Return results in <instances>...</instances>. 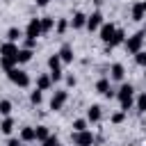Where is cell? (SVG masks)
<instances>
[{
	"instance_id": "cell-8",
	"label": "cell",
	"mask_w": 146,
	"mask_h": 146,
	"mask_svg": "<svg viewBox=\"0 0 146 146\" xmlns=\"http://www.w3.org/2000/svg\"><path fill=\"white\" fill-rule=\"evenodd\" d=\"M66 98H68V91H64V89H59V91H55L52 94V98H50V110H62L64 107V103H66Z\"/></svg>"
},
{
	"instance_id": "cell-37",
	"label": "cell",
	"mask_w": 146,
	"mask_h": 146,
	"mask_svg": "<svg viewBox=\"0 0 146 146\" xmlns=\"http://www.w3.org/2000/svg\"><path fill=\"white\" fill-rule=\"evenodd\" d=\"M144 78H146V73H144Z\"/></svg>"
},
{
	"instance_id": "cell-35",
	"label": "cell",
	"mask_w": 146,
	"mask_h": 146,
	"mask_svg": "<svg viewBox=\"0 0 146 146\" xmlns=\"http://www.w3.org/2000/svg\"><path fill=\"white\" fill-rule=\"evenodd\" d=\"M34 46V39H25V48H32Z\"/></svg>"
},
{
	"instance_id": "cell-14",
	"label": "cell",
	"mask_w": 146,
	"mask_h": 146,
	"mask_svg": "<svg viewBox=\"0 0 146 146\" xmlns=\"http://www.w3.org/2000/svg\"><path fill=\"white\" fill-rule=\"evenodd\" d=\"M114 30H116V27H114L112 23H105V25H100V39H103V41L107 43V41L112 39V34H114Z\"/></svg>"
},
{
	"instance_id": "cell-6",
	"label": "cell",
	"mask_w": 146,
	"mask_h": 146,
	"mask_svg": "<svg viewBox=\"0 0 146 146\" xmlns=\"http://www.w3.org/2000/svg\"><path fill=\"white\" fill-rule=\"evenodd\" d=\"M25 36L34 39V41H36V36H41V18H30V23L25 27Z\"/></svg>"
},
{
	"instance_id": "cell-24",
	"label": "cell",
	"mask_w": 146,
	"mask_h": 146,
	"mask_svg": "<svg viewBox=\"0 0 146 146\" xmlns=\"http://www.w3.org/2000/svg\"><path fill=\"white\" fill-rule=\"evenodd\" d=\"M7 39H9L11 43H16V41L21 39V30H18V27H9V32H7Z\"/></svg>"
},
{
	"instance_id": "cell-1",
	"label": "cell",
	"mask_w": 146,
	"mask_h": 146,
	"mask_svg": "<svg viewBox=\"0 0 146 146\" xmlns=\"http://www.w3.org/2000/svg\"><path fill=\"white\" fill-rule=\"evenodd\" d=\"M16 55H18L16 43L7 41V43H2V46H0V64H2V68H5V71L14 68V64H16Z\"/></svg>"
},
{
	"instance_id": "cell-36",
	"label": "cell",
	"mask_w": 146,
	"mask_h": 146,
	"mask_svg": "<svg viewBox=\"0 0 146 146\" xmlns=\"http://www.w3.org/2000/svg\"><path fill=\"white\" fill-rule=\"evenodd\" d=\"M48 2H50V0H36V5H39V7H46Z\"/></svg>"
},
{
	"instance_id": "cell-32",
	"label": "cell",
	"mask_w": 146,
	"mask_h": 146,
	"mask_svg": "<svg viewBox=\"0 0 146 146\" xmlns=\"http://www.w3.org/2000/svg\"><path fill=\"white\" fill-rule=\"evenodd\" d=\"M125 119V112H116V114H112V123H121Z\"/></svg>"
},
{
	"instance_id": "cell-33",
	"label": "cell",
	"mask_w": 146,
	"mask_h": 146,
	"mask_svg": "<svg viewBox=\"0 0 146 146\" xmlns=\"http://www.w3.org/2000/svg\"><path fill=\"white\" fill-rule=\"evenodd\" d=\"M66 84H68V87H75V78H73V75H66Z\"/></svg>"
},
{
	"instance_id": "cell-26",
	"label": "cell",
	"mask_w": 146,
	"mask_h": 146,
	"mask_svg": "<svg viewBox=\"0 0 146 146\" xmlns=\"http://www.w3.org/2000/svg\"><path fill=\"white\" fill-rule=\"evenodd\" d=\"M30 100H32L34 105H39V103L43 100V96H41V89H34V91L30 94Z\"/></svg>"
},
{
	"instance_id": "cell-27",
	"label": "cell",
	"mask_w": 146,
	"mask_h": 146,
	"mask_svg": "<svg viewBox=\"0 0 146 146\" xmlns=\"http://www.w3.org/2000/svg\"><path fill=\"white\" fill-rule=\"evenodd\" d=\"M73 130H75V132L87 130V121H84V119H75V121H73Z\"/></svg>"
},
{
	"instance_id": "cell-18",
	"label": "cell",
	"mask_w": 146,
	"mask_h": 146,
	"mask_svg": "<svg viewBox=\"0 0 146 146\" xmlns=\"http://www.w3.org/2000/svg\"><path fill=\"white\" fill-rule=\"evenodd\" d=\"M110 73H112V80H123V75H125V68H123V64H112Z\"/></svg>"
},
{
	"instance_id": "cell-21",
	"label": "cell",
	"mask_w": 146,
	"mask_h": 146,
	"mask_svg": "<svg viewBox=\"0 0 146 146\" xmlns=\"http://www.w3.org/2000/svg\"><path fill=\"white\" fill-rule=\"evenodd\" d=\"M52 27H55V18H50V16H43V18H41V34L50 32Z\"/></svg>"
},
{
	"instance_id": "cell-9",
	"label": "cell",
	"mask_w": 146,
	"mask_h": 146,
	"mask_svg": "<svg viewBox=\"0 0 146 146\" xmlns=\"http://www.w3.org/2000/svg\"><path fill=\"white\" fill-rule=\"evenodd\" d=\"M123 41H125V32L116 27V30H114V34H112V39L107 41V50H110V48H116V46H121Z\"/></svg>"
},
{
	"instance_id": "cell-29",
	"label": "cell",
	"mask_w": 146,
	"mask_h": 146,
	"mask_svg": "<svg viewBox=\"0 0 146 146\" xmlns=\"http://www.w3.org/2000/svg\"><path fill=\"white\" fill-rule=\"evenodd\" d=\"M137 110H139V112H146V94H141V96L137 98Z\"/></svg>"
},
{
	"instance_id": "cell-13",
	"label": "cell",
	"mask_w": 146,
	"mask_h": 146,
	"mask_svg": "<svg viewBox=\"0 0 146 146\" xmlns=\"http://www.w3.org/2000/svg\"><path fill=\"white\" fill-rule=\"evenodd\" d=\"M71 25H73L75 30H80V27H87V16H84L82 11H75V14H73V18H71Z\"/></svg>"
},
{
	"instance_id": "cell-31",
	"label": "cell",
	"mask_w": 146,
	"mask_h": 146,
	"mask_svg": "<svg viewBox=\"0 0 146 146\" xmlns=\"http://www.w3.org/2000/svg\"><path fill=\"white\" fill-rule=\"evenodd\" d=\"M66 27H68V23H66L64 18H59V21H57V34H64Z\"/></svg>"
},
{
	"instance_id": "cell-28",
	"label": "cell",
	"mask_w": 146,
	"mask_h": 146,
	"mask_svg": "<svg viewBox=\"0 0 146 146\" xmlns=\"http://www.w3.org/2000/svg\"><path fill=\"white\" fill-rule=\"evenodd\" d=\"M9 112H11V103L9 100H0V114L9 116Z\"/></svg>"
},
{
	"instance_id": "cell-22",
	"label": "cell",
	"mask_w": 146,
	"mask_h": 146,
	"mask_svg": "<svg viewBox=\"0 0 146 146\" xmlns=\"http://www.w3.org/2000/svg\"><path fill=\"white\" fill-rule=\"evenodd\" d=\"M21 141H34V128L25 125V128L21 130Z\"/></svg>"
},
{
	"instance_id": "cell-20",
	"label": "cell",
	"mask_w": 146,
	"mask_h": 146,
	"mask_svg": "<svg viewBox=\"0 0 146 146\" xmlns=\"http://www.w3.org/2000/svg\"><path fill=\"white\" fill-rule=\"evenodd\" d=\"M50 84H52V78H50V75H39V80H36V89L46 91V89H50Z\"/></svg>"
},
{
	"instance_id": "cell-10",
	"label": "cell",
	"mask_w": 146,
	"mask_h": 146,
	"mask_svg": "<svg viewBox=\"0 0 146 146\" xmlns=\"http://www.w3.org/2000/svg\"><path fill=\"white\" fill-rule=\"evenodd\" d=\"M103 25V14L100 11H94L91 16H87V27L89 30H98Z\"/></svg>"
},
{
	"instance_id": "cell-17",
	"label": "cell",
	"mask_w": 146,
	"mask_h": 146,
	"mask_svg": "<svg viewBox=\"0 0 146 146\" xmlns=\"http://www.w3.org/2000/svg\"><path fill=\"white\" fill-rule=\"evenodd\" d=\"M32 59V48H23V50H18V55H16V64H25V62H30Z\"/></svg>"
},
{
	"instance_id": "cell-7",
	"label": "cell",
	"mask_w": 146,
	"mask_h": 146,
	"mask_svg": "<svg viewBox=\"0 0 146 146\" xmlns=\"http://www.w3.org/2000/svg\"><path fill=\"white\" fill-rule=\"evenodd\" d=\"M73 144H75V146H91V144H94V135H91L89 130L73 132Z\"/></svg>"
},
{
	"instance_id": "cell-4",
	"label": "cell",
	"mask_w": 146,
	"mask_h": 146,
	"mask_svg": "<svg viewBox=\"0 0 146 146\" xmlns=\"http://www.w3.org/2000/svg\"><path fill=\"white\" fill-rule=\"evenodd\" d=\"M7 75H9V80H11L16 87H27V84H30V75H27L25 71L16 68V66H14V68H9V71H7Z\"/></svg>"
},
{
	"instance_id": "cell-34",
	"label": "cell",
	"mask_w": 146,
	"mask_h": 146,
	"mask_svg": "<svg viewBox=\"0 0 146 146\" xmlns=\"http://www.w3.org/2000/svg\"><path fill=\"white\" fill-rule=\"evenodd\" d=\"M7 146H21V139H9Z\"/></svg>"
},
{
	"instance_id": "cell-11",
	"label": "cell",
	"mask_w": 146,
	"mask_h": 146,
	"mask_svg": "<svg viewBox=\"0 0 146 146\" xmlns=\"http://www.w3.org/2000/svg\"><path fill=\"white\" fill-rule=\"evenodd\" d=\"M96 91H98V94H103L105 98H110V96H112V87H110V80H107V78H100V80L96 82Z\"/></svg>"
},
{
	"instance_id": "cell-23",
	"label": "cell",
	"mask_w": 146,
	"mask_h": 146,
	"mask_svg": "<svg viewBox=\"0 0 146 146\" xmlns=\"http://www.w3.org/2000/svg\"><path fill=\"white\" fill-rule=\"evenodd\" d=\"M0 130H2L5 135H9V132L14 130V119H11V116H7V119H5L2 123H0Z\"/></svg>"
},
{
	"instance_id": "cell-2",
	"label": "cell",
	"mask_w": 146,
	"mask_h": 146,
	"mask_svg": "<svg viewBox=\"0 0 146 146\" xmlns=\"http://www.w3.org/2000/svg\"><path fill=\"white\" fill-rule=\"evenodd\" d=\"M135 89H132V84H121V89H119V94H116V98H119V103H121V110L123 112H128L130 107H132V103H135Z\"/></svg>"
},
{
	"instance_id": "cell-25",
	"label": "cell",
	"mask_w": 146,
	"mask_h": 146,
	"mask_svg": "<svg viewBox=\"0 0 146 146\" xmlns=\"http://www.w3.org/2000/svg\"><path fill=\"white\" fill-rule=\"evenodd\" d=\"M135 62H137L139 66H144V68H146V50H139V52H135Z\"/></svg>"
},
{
	"instance_id": "cell-3",
	"label": "cell",
	"mask_w": 146,
	"mask_h": 146,
	"mask_svg": "<svg viewBox=\"0 0 146 146\" xmlns=\"http://www.w3.org/2000/svg\"><path fill=\"white\" fill-rule=\"evenodd\" d=\"M48 68H50V78H52V82H57V80H62V78H64L59 55H50V57H48Z\"/></svg>"
},
{
	"instance_id": "cell-15",
	"label": "cell",
	"mask_w": 146,
	"mask_h": 146,
	"mask_svg": "<svg viewBox=\"0 0 146 146\" xmlns=\"http://www.w3.org/2000/svg\"><path fill=\"white\" fill-rule=\"evenodd\" d=\"M144 14H146V2H137V5H132V18H135V21H141Z\"/></svg>"
},
{
	"instance_id": "cell-12",
	"label": "cell",
	"mask_w": 146,
	"mask_h": 146,
	"mask_svg": "<svg viewBox=\"0 0 146 146\" xmlns=\"http://www.w3.org/2000/svg\"><path fill=\"white\" fill-rule=\"evenodd\" d=\"M100 116H103V107H100V105H91V107L87 110V121L98 123V121H100Z\"/></svg>"
},
{
	"instance_id": "cell-16",
	"label": "cell",
	"mask_w": 146,
	"mask_h": 146,
	"mask_svg": "<svg viewBox=\"0 0 146 146\" xmlns=\"http://www.w3.org/2000/svg\"><path fill=\"white\" fill-rule=\"evenodd\" d=\"M57 55H59V59H62L64 64L73 62V48H71V46H62V50H59Z\"/></svg>"
},
{
	"instance_id": "cell-30",
	"label": "cell",
	"mask_w": 146,
	"mask_h": 146,
	"mask_svg": "<svg viewBox=\"0 0 146 146\" xmlns=\"http://www.w3.org/2000/svg\"><path fill=\"white\" fill-rule=\"evenodd\" d=\"M41 144H43V146H62V144H59V139H57V137H52V135H50L48 139H43Z\"/></svg>"
},
{
	"instance_id": "cell-5",
	"label": "cell",
	"mask_w": 146,
	"mask_h": 146,
	"mask_svg": "<svg viewBox=\"0 0 146 146\" xmlns=\"http://www.w3.org/2000/svg\"><path fill=\"white\" fill-rule=\"evenodd\" d=\"M141 43H144V32H137V34H132V36L125 39V50L135 55V52L141 50Z\"/></svg>"
},
{
	"instance_id": "cell-19",
	"label": "cell",
	"mask_w": 146,
	"mask_h": 146,
	"mask_svg": "<svg viewBox=\"0 0 146 146\" xmlns=\"http://www.w3.org/2000/svg\"><path fill=\"white\" fill-rule=\"evenodd\" d=\"M48 137H50V130H48V125H36V128H34V139L43 141V139H48Z\"/></svg>"
}]
</instances>
